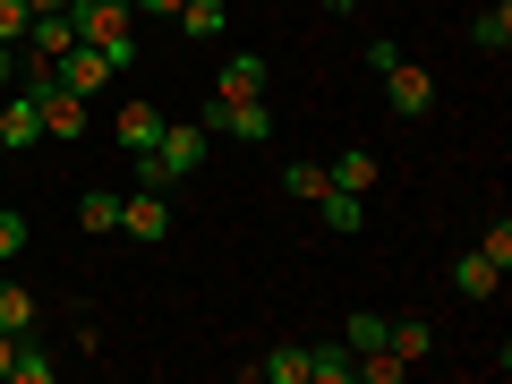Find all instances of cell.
I'll return each instance as SVG.
<instances>
[{"label": "cell", "instance_id": "603a6c76", "mask_svg": "<svg viewBox=\"0 0 512 384\" xmlns=\"http://www.w3.org/2000/svg\"><path fill=\"white\" fill-rule=\"evenodd\" d=\"M478 256H487V265H504V274H512V222H487V231H478Z\"/></svg>", "mask_w": 512, "mask_h": 384}, {"label": "cell", "instance_id": "7a4b0ae2", "mask_svg": "<svg viewBox=\"0 0 512 384\" xmlns=\"http://www.w3.org/2000/svg\"><path fill=\"white\" fill-rule=\"evenodd\" d=\"M205 137H231V146H274V111L265 103H222V94H205Z\"/></svg>", "mask_w": 512, "mask_h": 384}, {"label": "cell", "instance_id": "cb8c5ba5", "mask_svg": "<svg viewBox=\"0 0 512 384\" xmlns=\"http://www.w3.org/2000/svg\"><path fill=\"white\" fill-rule=\"evenodd\" d=\"M26 26H35V9H26V0H0V43H9V52L26 43Z\"/></svg>", "mask_w": 512, "mask_h": 384}, {"label": "cell", "instance_id": "9a60e30c", "mask_svg": "<svg viewBox=\"0 0 512 384\" xmlns=\"http://www.w3.org/2000/svg\"><path fill=\"white\" fill-rule=\"evenodd\" d=\"M308 384H350V342H308Z\"/></svg>", "mask_w": 512, "mask_h": 384}, {"label": "cell", "instance_id": "52a82bcc", "mask_svg": "<svg viewBox=\"0 0 512 384\" xmlns=\"http://www.w3.org/2000/svg\"><path fill=\"white\" fill-rule=\"evenodd\" d=\"M52 77H60V86H69V94H94V86H111V77H120V69H111V60L94 52V43H69Z\"/></svg>", "mask_w": 512, "mask_h": 384}, {"label": "cell", "instance_id": "277c9868", "mask_svg": "<svg viewBox=\"0 0 512 384\" xmlns=\"http://www.w3.org/2000/svg\"><path fill=\"white\" fill-rule=\"evenodd\" d=\"M120 231H128V239H146V248H163V239H171V205H163V188H137V197H120Z\"/></svg>", "mask_w": 512, "mask_h": 384}, {"label": "cell", "instance_id": "f1b7e54d", "mask_svg": "<svg viewBox=\"0 0 512 384\" xmlns=\"http://www.w3.org/2000/svg\"><path fill=\"white\" fill-rule=\"evenodd\" d=\"M9 77H18V52H9V43H0V86H9Z\"/></svg>", "mask_w": 512, "mask_h": 384}, {"label": "cell", "instance_id": "5b68a950", "mask_svg": "<svg viewBox=\"0 0 512 384\" xmlns=\"http://www.w3.org/2000/svg\"><path fill=\"white\" fill-rule=\"evenodd\" d=\"M111 137H120V154L137 163V154H154V137H163V111H154L146 94H128V103H120V120H111Z\"/></svg>", "mask_w": 512, "mask_h": 384}, {"label": "cell", "instance_id": "5bb4252c", "mask_svg": "<svg viewBox=\"0 0 512 384\" xmlns=\"http://www.w3.org/2000/svg\"><path fill=\"white\" fill-rule=\"evenodd\" d=\"M402 376H410V359H393V350H384V342L350 359V384H402Z\"/></svg>", "mask_w": 512, "mask_h": 384}, {"label": "cell", "instance_id": "d4e9b609", "mask_svg": "<svg viewBox=\"0 0 512 384\" xmlns=\"http://www.w3.org/2000/svg\"><path fill=\"white\" fill-rule=\"evenodd\" d=\"M18 248H26V214H9V205H0V265H9Z\"/></svg>", "mask_w": 512, "mask_h": 384}, {"label": "cell", "instance_id": "9c48e42d", "mask_svg": "<svg viewBox=\"0 0 512 384\" xmlns=\"http://www.w3.org/2000/svg\"><path fill=\"white\" fill-rule=\"evenodd\" d=\"M239 376H248V384H308V342H282V350H265V359H248Z\"/></svg>", "mask_w": 512, "mask_h": 384}, {"label": "cell", "instance_id": "7c38bea8", "mask_svg": "<svg viewBox=\"0 0 512 384\" xmlns=\"http://www.w3.org/2000/svg\"><path fill=\"white\" fill-rule=\"evenodd\" d=\"M470 43H478V52H495V60L512 52V0H495V9H478V18H470Z\"/></svg>", "mask_w": 512, "mask_h": 384}, {"label": "cell", "instance_id": "ffe728a7", "mask_svg": "<svg viewBox=\"0 0 512 384\" xmlns=\"http://www.w3.org/2000/svg\"><path fill=\"white\" fill-rule=\"evenodd\" d=\"M316 222H325V231H359V197H350V188H325V197H316Z\"/></svg>", "mask_w": 512, "mask_h": 384}, {"label": "cell", "instance_id": "f546056e", "mask_svg": "<svg viewBox=\"0 0 512 384\" xmlns=\"http://www.w3.org/2000/svg\"><path fill=\"white\" fill-rule=\"evenodd\" d=\"M325 9H359V0H325Z\"/></svg>", "mask_w": 512, "mask_h": 384}, {"label": "cell", "instance_id": "6da1fadb", "mask_svg": "<svg viewBox=\"0 0 512 384\" xmlns=\"http://www.w3.org/2000/svg\"><path fill=\"white\" fill-rule=\"evenodd\" d=\"M69 26H77V43H94L120 77L137 69V9H128V0H69Z\"/></svg>", "mask_w": 512, "mask_h": 384}, {"label": "cell", "instance_id": "30bf717a", "mask_svg": "<svg viewBox=\"0 0 512 384\" xmlns=\"http://www.w3.org/2000/svg\"><path fill=\"white\" fill-rule=\"evenodd\" d=\"M453 291H461V299H495V291H504V265H487L478 248H461V256H453Z\"/></svg>", "mask_w": 512, "mask_h": 384}, {"label": "cell", "instance_id": "3957f363", "mask_svg": "<svg viewBox=\"0 0 512 384\" xmlns=\"http://www.w3.org/2000/svg\"><path fill=\"white\" fill-rule=\"evenodd\" d=\"M384 103H393V120H427V111H436V77L410 69V60H393V69H384Z\"/></svg>", "mask_w": 512, "mask_h": 384}, {"label": "cell", "instance_id": "4fadbf2b", "mask_svg": "<svg viewBox=\"0 0 512 384\" xmlns=\"http://www.w3.org/2000/svg\"><path fill=\"white\" fill-rule=\"evenodd\" d=\"M325 180H333V188H350V197H367V188L384 180V163H376V154H333Z\"/></svg>", "mask_w": 512, "mask_h": 384}, {"label": "cell", "instance_id": "484cf974", "mask_svg": "<svg viewBox=\"0 0 512 384\" xmlns=\"http://www.w3.org/2000/svg\"><path fill=\"white\" fill-rule=\"evenodd\" d=\"M128 9H137V18H180L188 0H128Z\"/></svg>", "mask_w": 512, "mask_h": 384}, {"label": "cell", "instance_id": "8992f818", "mask_svg": "<svg viewBox=\"0 0 512 384\" xmlns=\"http://www.w3.org/2000/svg\"><path fill=\"white\" fill-rule=\"evenodd\" d=\"M26 146H43V111H35V94H9L0 103V154H26Z\"/></svg>", "mask_w": 512, "mask_h": 384}, {"label": "cell", "instance_id": "2e32d148", "mask_svg": "<svg viewBox=\"0 0 512 384\" xmlns=\"http://www.w3.org/2000/svg\"><path fill=\"white\" fill-rule=\"evenodd\" d=\"M77 222H86V239L120 231V197H111V188H86V197H77Z\"/></svg>", "mask_w": 512, "mask_h": 384}, {"label": "cell", "instance_id": "83f0119b", "mask_svg": "<svg viewBox=\"0 0 512 384\" xmlns=\"http://www.w3.org/2000/svg\"><path fill=\"white\" fill-rule=\"evenodd\" d=\"M26 9H35V18H60V9H69V0H26Z\"/></svg>", "mask_w": 512, "mask_h": 384}, {"label": "cell", "instance_id": "8fae6325", "mask_svg": "<svg viewBox=\"0 0 512 384\" xmlns=\"http://www.w3.org/2000/svg\"><path fill=\"white\" fill-rule=\"evenodd\" d=\"M427 342H436V333H427V316H384V350H393V359L419 367V359H427Z\"/></svg>", "mask_w": 512, "mask_h": 384}, {"label": "cell", "instance_id": "4316f807", "mask_svg": "<svg viewBox=\"0 0 512 384\" xmlns=\"http://www.w3.org/2000/svg\"><path fill=\"white\" fill-rule=\"evenodd\" d=\"M18 342H26V333H0V384H9V359H18Z\"/></svg>", "mask_w": 512, "mask_h": 384}, {"label": "cell", "instance_id": "e0dca14e", "mask_svg": "<svg viewBox=\"0 0 512 384\" xmlns=\"http://www.w3.org/2000/svg\"><path fill=\"white\" fill-rule=\"evenodd\" d=\"M52 376H60V359H52V350L18 342V359H9V384H52Z\"/></svg>", "mask_w": 512, "mask_h": 384}, {"label": "cell", "instance_id": "7402d4cb", "mask_svg": "<svg viewBox=\"0 0 512 384\" xmlns=\"http://www.w3.org/2000/svg\"><path fill=\"white\" fill-rule=\"evenodd\" d=\"M342 342H350V359H359V350H376V342H384V316H376V308H359V316L342 325Z\"/></svg>", "mask_w": 512, "mask_h": 384}, {"label": "cell", "instance_id": "ba28073f", "mask_svg": "<svg viewBox=\"0 0 512 384\" xmlns=\"http://www.w3.org/2000/svg\"><path fill=\"white\" fill-rule=\"evenodd\" d=\"M214 94H222V103H265V60L231 52V60H222V77H214Z\"/></svg>", "mask_w": 512, "mask_h": 384}, {"label": "cell", "instance_id": "44dd1931", "mask_svg": "<svg viewBox=\"0 0 512 384\" xmlns=\"http://www.w3.org/2000/svg\"><path fill=\"white\" fill-rule=\"evenodd\" d=\"M282 188H291L299 205H316V197H325L333 180H325V163H291V171H282Z\"/></svg>", "mask_w": 512, "mask_h": 384}, {"label": "cell", "instance_id": "d6986e66", "mask_svg": "<svg viewBox=\"0 0 512 384\" xmlns=\"http://www.w3.org/2000/svg\"><path fill=\"white\" fill-rule=\"evenodd\" d=\"M180 35L188 43H214L222 35V0H188V9H180Z\"/></svg>", "mask_w": 512, "mask_h": 384}, {"label": "cell", "instance_id": "ac0fdd59", "mask_svg": "<svg viewBox=\"0 0 512 384\" xmlns=\"http://www.w3.org/2000/svg\"><path fill=\"white\" fill-rule=\"evenodd\" d=\"M0 333H35V291L0 282Z\"/></svg>", "mask_w": 512, "mask_h": 384}]
</instances>
